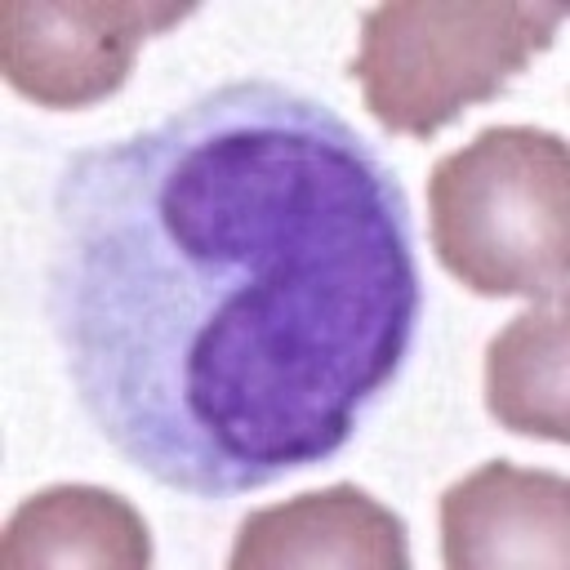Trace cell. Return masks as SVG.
I'll return each mask as SVG.
<instances>
[{
	"instance_id": "cell-1",
	"label": "cell",
	"mask_w": 570,
	"mask_h": 570,
	"mask_svg": "<svg viewBox=\"0 0 570 570\" xmlns=\"http://www.w3.org/2000/svg\"><path fill=\"white\" fill-rule=\"evenodd\" d=\"M49 325L80 410L151 481L227 499L347 445L419 321L396 169L245 76L67 156Z\"/></svg>"
},
{
	"instance_id": "cell-2",
	"label": "cell",
	"mask_w": 570,
	"mask_h": 570,
	"mask_svg": "<svg viewBox=\"0 0 570 570\" xmlns=\"http://www.w3.org/2000/svg\"><path fill=\"white\" fill-rule=\"evenodd\" d=\"M436 263L481 298L570 294V147L543 125H485L428 174Z\"/></svg>"
},
{
	"instance_id": "cell-3",
	"label": "cell",
	"mask_w": 570,
	"mask_h": 570,
	"mask_svg": "<svg viewBox=\"0 0 570 570\" xmlns=\"http://www.w3.org/2000/svg\"><path fill=\"white\" fill-rule=\"evenodd\" d=\"M561 18L552 0H387L361 13L347 76L387 134L432 138L503 94L552 45Z\"/></svg>"
},
{
	"instance_id": "cell-4",
	"label": "cell",
	"mask_w": 570,
	"mask_h": 570,
	"mask_svg": "<svg viewBox=\"0 0 570 570\" xmlns=\"http://www.w3.org/2000/svg\"><path fill=\"white\" fill-rule=\"evenodd\" d=\"M196 0H9L0 9V71L36 107L76 111L129 80L134 53Z\"/></svg>"
},
{
	"instance_id": "cell-5",
	"label": "cell",
	"mask_w": 570,
	"mask_h": 570,
	"mask_svg": "<svg viewBox=\"0 0 570 570\" xmlns=\"http://www.w3.org/2000/svg\"><path fill=\"white\" fill-rule=\"evenodd\" d=\"M441 557L450 570H561L570 557V481L548 468L485 459L441 494Z\"/></svg>"
},
{
	"instance_id": "cell-6",
	"label": "cell",
	"mask_w": 570,
	"mask_h": 570,
	"mask_svg": "<svg viewBox=\"0 0 570 570\" xmlns=\"http://www.w3.org/2000/svg\"><path fill=\"white\" fill-rule=\"evenodd\" d=\"M227 566H374L405 570L410 534L405 521L379 503L356 481H334L325 490H303L285 503L254 508L236 525Z\"/></svg>"
},
{
	"instance_id": "cell-7",
	"label": "cell",
	"mask_w": 570,
	"mask_h": 570,
	"mask_svg": "<svg viewBox=\"0 0 570 570\" xmlns=\"http://www.w3.org/2000/svg\"><path fill=\"white\" fill-rule=\"evenodd\" d=\"M0 561L18 566H125L151 561V530L142 512L89 481H58L27 494L4 521Z\"/></svg>"
},
{
	"instance_id": "cell-8",
	"label": "cell",
	"mask_w": 570,
	"mask_h": 570,
	"mask_svg": "<svg viewBox=\"0 0 570 570\" xmlns=\"http://www.w3.org/2000/svg\"><path fill=\"white\" fill-rule=\"evenodd\" d=\"M566 361H570V312L530 303L485 347L490 419L517 436L566 445L570 441Z\"/></svg>"
}]
</instances>
